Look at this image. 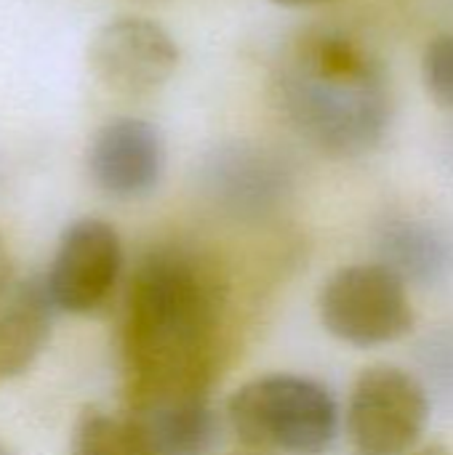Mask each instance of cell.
<instances>
[{
	"label": "cell",
	"mask_w": 453,
	"mask_h": 455,
	"mask_svg": "<svg viewBox=\"0 0 453 455\" xmlns=\"http://www.w3.org/2000/svg\"><path fill=\"white\" fill-rule=\"evenodd\" d=\"M224 285L192 251L166 245L133 269L120 325L128 411L208 395Z\"/></svg>",
	"instance_id": "6da1fadb"
},
{
	"label": "cell",
	"mask_w": 453,
	"mask_h": 455,
	"mask_svg": "<svg viewBox=\"0 0 453 455\" xmlns=\"http://www.w3.org/2000/svg\"><path fill=\"white\" fill-rule=\"evenodd\" d=\"M275 109L310 147L328 157L376 149L392 120L384 61L344 29H307L275 61Z\"/></svg>",
	"instance_id": "7a4b0ae2"
},
{
	"label": "cell",
	"mask_w": 453,
	"mask_h": 455,
	"mask_svg": "<svg viewBox=\"0 0 453 455\" xmlns=\"http://www.w3.org/2000/svg\"><path fill=\"white\" fill-rule=\"evenodd\" d=\"M235 437L259 453L320 455L339 435V408L331 392L294 373H270L243 384L227 400Z\"/></svg>",
	"instance_id": "3957f363"
},
{
	"label": "cell",
	"mask_w": 453,
	"mask_h": 455,
	"mask_svg": "<svg viewBox=\"0 0 453 455\" xmlns=\"http://www.w3.org/2000/svg\"><path fill=\"white\" fill-rule=\"evenodd\" d=\"M318 315L334 339L352 347L400 341L417 323L409 283L382 261L336 269L318 296Z\"/></svg>",
	"instance_id": "277c9868"
},
{
	"label": "cell",
	"mask_w": 453,
	"mask_h": 455,
	"mask_svg": "<svg viewBox=\"0 0 453 455\" xmlns=\"http://www.w3.org/2000/svg\"><path fill=\"white\" fill-rule=\"evenodd\" d=\"M430 421L427 387L398 365L366 368L350 395L344 427L360 455L411 453Z\"/></svg>",
	"instance_id": "5b68a950"
},
{
	"label": "cell",
	"mask_w": 453,
	"mask_h": 455,
	"mask_svg": "<svg viewBox=\"0 0 453 455\" xmlns=\"http://www.w3.org/2000/svg\"><path fill=\"white\" fill-rule=\"evenodd\" d=\"M123 272V243L104 219L72 221L53 251L43 275L45 288L64 315H91L107 304Z\"/></svg>",
	"instance_id": "8992f818"
},
{
	"label": "cell",
	"mask_w": 453,
	"mask_h": 455,
	"mask_svg": "<svg viewBox=\"0 0 453 455\" xmlns=\"http://www.w3.org/2000/svg\"><path fill=\"white\" fill-rule=\"evenodd\" d=\"M93 77L117 96H147L163 88L179 67L174 35L144 16L107 21L88 45Z\"/></svg>",
	"instance_id": "52a82bcc"
},
{
	"label": "cell",
	"mask_w": 453,
	"mask_h": 455,
	"mask_svg": "<svg viewBox=\"0 0 453 455\" xmlns=\"http://www.w3.org/2000/svg\"><path fill=\"white\" fill-rule=\"evenodd\" d=\"M166 168L160 131L142 117L117 115L107 120L88 144V173L93 184L117 200L150 195Z\"/></svg>",
	"instance_id": "ba28073f"
},
{
	"label": "cell",
	"mask_w": 453,
	"mask_h": 455,
	"mask_svg": "<svg viewBox=\"0 0 453 455\" xmlns=\"http://www.w3.org/2000/svg\"><path fill=\"white\" fill-rule=\"evenodd\" d=\"M206 195L238 219H262L275 211L291 187L288 165L262 144H224L203 165Z\"/></svg>",
	"instance_id": "9c48e42d"
},
{
	"label": "cell",
	"mask_w": 453,
	"mask_h": 455,
	"mask_svg": "<svg viewBox=\"0 0 453 455\" xmlns=\"http://www.w3.org/2000/svg\"><path fill=\"white\" fill-rule=\"evenodd\" d=\"M56 312L43 277L16 283L0 307V381L16 379L35 365L51 339Z\"/></svg>",
	"instance_id": "30bf717a"
},
{
	"label": "cell",
	"mask_w": 453,
	"mask_h": 455,
	"mask_svg": "<svg viewBox=\"0 0 453 455\" xmlns=\"http://www.w3.org/2000/svg\"><path fill=\"white\" fill-rule=\"evenodd\" d=\"M379 261L406 283L435 285L453 272V237L422 216H392L379 229Z\"/></svg>",
	"instance_id": "8fae6325"
},
{
	"label": "cell",
	"mask_w": 453,
	"mask_h": 455,
	"mask_svg": "<svg viewBox=\"0 0 453 455\" xmlns=\"http://www.w3.org/2000/svg\"><path fill=\"white\" fill-rule=\"evenodd\" d=\"M128 416L136 419L155 455H206L219 432L208 395L163 400Z\"/></svg>",
	"instance_id": "7c38bea8"
},
{
	"label": "cell",
	"mask_w": 453,
	"mask_h": 455,
	"mask_svg": "<svg viewBox=\"0 0 453 455\" xmlns=\"http://www.w3.org/2000/svg\"><path fill=\"white\" fill-rule=\"evenodd\" d=\"M69 455H155L142 427L128 413L85 411L72 435Z\"/></svg>",
	"instance_id": "4fadbf2b"
},
{
	"label": "cell",
	"mask_w": 453,
	"mask_h": 455,
	"mask_svg": "<svg viewBox=\"0 0 453 455\" xmlns=\"http://www.w3.org/2000/svg\"><path fill=\"white\" fill-rule=\"evenodd\" d=\"M422 80L427 93L443 109H453V32L433 37L425 48Z\"/></svg>",
	"instance_id": "5bb4252c"
},
{
	"label": "cell",
	"mask_w": 453,
	"mask_h": 455,
	"mask_svg": "<svg viewBox=\"0 0 453 455\" xmlns=\"http://www.w3.org/2000/svg\"><path fill=\"white\" fill-rule=\"evenodd\" d=\"M427 365L433 368V373L441 379L443 387L453 389V333L441 336L433 349H427Z\"/></svg>",
	"instance_id": "9a60e30c"
},
{
	"label": "cell",
	"mask_w": 453,
	"mask_h": 455,
	"mask_svg": "<svg viewBox=\"0 0 453 455\" xmlns=\"http://www.w3.org/2000/svg\"><path fill=\"white\" fill-rule=\"evenodd\" d=\"M16 288V280H13V259H11V251L0 235V307L5 304V299L11 296V291Z\"/></svg>",
	"instance_id": "2e32d148"
},
{
	"label": "cell",
	"mask_w": 453,
	"mask_h": 455,
	"mask_svg": "<svg viewBox=\"0 0 453 455\" xmlns=\"http://www.w3.org/2000/svg\"><path fill=\"white\" fill-rule=\"evenodd\" d=\"M283 8H312V5H328V3H336V0H272Z\"/></svg>",
	"instance_id": "e0dca14e"
},
{
	"label": "cell",
	"mask_w": 453,
	"mask_h": 455,
	"mask_svg": "<svg viewBox=\"0 0 453 455\" xmlns=\"http://www.w3.org/2000/svg\"><path fill=\"white\" fill-rule=\"evenodd\" d=\"M414 455H451L443 445H427V448H422V451H417Z\"/></svg>",
	"instance_id": "ac0fdd59"
},
{
	"label": "cell",
	"mask_w": 453,
	"mask_h": 455,
	"mask_svg": "<svg viewBox=\"0 0 453 455\" xmlns=\"http://www.w3.org/2000/svg\"><path fill=\"white\" fill-rule=\"evenodd\" d=\"M0 455H16V453H11V451H8L5 445H0Z\"/></svg>",
	"instance_id": "d6986e66"
}]
</instances>
